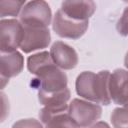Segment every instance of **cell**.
Instances as JSON below:
<instances>
[{
  "label": "cell",
  "instance_id": "8992f818",
  "mask_svg": "<svg viewBox=\"0 0 128 128\" xmlns=\"http://www.w3.org/2000/svg\"><path fill=\"white\" fill-rule=\"evenodd\" d=\"M89 26V21H77L67 17L60 9L56 11L53 22V31L61 38L77 40L82 37Z\"/></svg>",
  "mask_w": 128,
  "mask_h": 128
},
{
  "label": "cell",
  "instance_id": "2e32d148",
  "mask_svg": "<svg viewBox=\"0 0 128 128\" xmlns=\"http://www.w3.org/2000/svg\"><path fill=\"white\" fill-rule=\"evenodd\" d=\"M110 118L114 128H128V107L115 108Z\"/></svg>",
  "mask_w": 128,
  "mask_h": 128
},
{
  "label": "cell",
  "instance_id": "6da1fadb",
  "mask_svg": "<svg viewBox=\"0 0 128 128\" xmlns=\"http://www.w3.org/2000/svg\"><path fill=\"white\" fill-rule=\"evenodd\" d=\"M110 72L103 70L98 73L84 71L80 73L75 82L76 93L89 101L109 105L111 98L109 95V78Z\"/></svg>",
  "mask_w": 128,
  "mask_h": 128
},
{
  "label": "cell",
  "instance_id": "30bf717a",
  "mask_svg": "<svg viewBox=\"0 0 128 128\" xmlns=\"http://www.w3.org/2000/svg\"><path fill=\"white\" fill-rule=\"evenodd\" d=\"M53 62L63 70H71L78 64V54L75 49L62 41H56L50 48Z\"/></svg>",
  "mask_w": 128,
  "mask_h": 128
},
{
  "label": "cell",
  "instance_id": "52a82bcc",
  "mask_svg": "<svg viewBox=\"0 0 128 128\" xmlns=\"http://www.w3.org/2000/svg\"><path fill=\"white\" fill-rule=\"evenodd\" d=\"M24 37L20 49L24 53H30L36 50L48 47L51 42V35L48 27H25Z\"/></svg>",
  "mask_w": 128,
  "mask_h": 128
},
{
  "label": "cell",
  "instance_id": "9c48e42d",
  "mask_svg": "<svg viewBox=\"0 0 128 128\" xmlns=\"http://www.w3.org/2000/svg\"><path fill=\"white\" fill-rule=\"evenodd\" d=\"M70 96L71 93L68 87L64 90L54 93H46L43 91H38V100L40 104L44 106L41 110L51 115L64 113L69 107L68 101L70 99Z\"/></svg>",
  "mask_w": 128,
  "mask_h": 128
},
{
  "label": "cell",
  "instance_id": "5b68a950",
  "mask_svg": "<svg viewBox=\"0 0 128 128\" xmlns=\"http://www.w3.org/2000/svg\"><path fill=\"white\" fill-rule=\"evenodd\" d=\"M24 37V28L17 19H2L0 21L1 54L17 51Z\"/></svg>",
  "mask_w": 128,
  "mask_h": 128
},
{
  "label": "cell",
  "instance_id": "4fadbf2b",
  "mask_svg": "<svg viewBox=\"0 0 128 128\" xmlns=\"http://www.w3.org/2000/svg\"><path fill=\"white\" fill-rule=\"evenodd\" d=\"M39 118L44 124V128H80L69 116L68 113L48 114L43 110L39 112Z\"/></svg>",
  "mask_w": 128,
  "mask_h": 128
},
{
  "label": "cell",
  "instance_id": "9a60e30c",
  "mask_svg": "<svg viewBox=\"0 0 128 128\" xmlns=\"http://www.w3.org/2000/svg\"><path fill=\"white\" fill-rule=\"evenodd\" d=\"M51 62H53V60L50 56V53H48L47 51H43V52H39V53L33 54L28 57L27 68L31 74H35L41 67Z\"/></svg>",
  "mask_w": 128,
  "mask_h": 128
},
{
  "label": "cell",
  "instance_id": "e0dca14e",
  "mask_svg": "<svg viewBox=\"0 0 128 128\" xmlns=\"http://www.w3.org/2000/svg\"><path fill=\"white\" fill-rule=\"evenodd\" d=\"M116 30L121 36H128V6L125 7L121 17L117 21Z\"/></svg>",
  "mask_w": 128,
  "mask_h": 128
},
{
  "label": "cell",
  "instance_id": "7c38bea8",
  "mask_svg": "<svg viewBox=\"0 0 128 128\" xmlns=\"http://www.w3.org/2000/svg\"><path fill=\"white\" fill-rule=\"evenodd\" d=\"M24 67V58L22 54L18 51L12 53L1 54V63H0V72L1 78L10 79L17 76L22 72Z\"/></svg>",
  "mask_w": 128,
  "mask_h": 128
},
{
  "label": "cell",
  "instance_id": "d6986e66",
  "mask_svg": "<svg viewBox=\"0 0 128 128\" xmlns=\"http://www.w3.org/2000/svg\"><path fill=\"white\" fill-rule=\"evenodd\" d=\"M88 128H111L106 122H104V121H99V122H96V123H94L93 125H91L90 127H88Z\"/></svg>",
  "mask_w": 128,
  "mask_h": 128
},
{
  "label": "cell",
  "instance_id": "7a4b0ae2",
  "mask_svg": "<svg viewBox=\"0 0 128 128\" xmlns=\"http://www.w3.org/2000/svg\"><path fill=\"white\" fill-rule=\"evenodd\" d=\"M34 75L39 81L38 91L54 93L67 88V75L54 62L41 67Z\"/></svg>",
  "mask_w": 128,
  "mask_h": 128
},
{
  "label": "cell",
  "instance_id": "ffe728a7",
  "mask_svg": "<svg viewBox=\"0 0 128 128\" xmlns=\"http://www.w3.org/2000/svg\"><path fill=\"white\" fill-rule=\"evenodd\" d=\"M124 65H125V67H126L127 70H128V52L126 53L125 58H124Z\"/></svg>",
  "mask_w": 128,
  "mask_h": 128
},
{
  "label": "cell",
  "instance_id": "3957f363",
  "mask_svg": "<svg viewBox=\"0 0 128 128\" xmlns=\"http://www.w3.org/2000/svg\"><path fill=\"white\" fill-rule=\"evenodd\" d=\"M51 8L45 1H30L25 4L19 21L25 27H48L51 23Z\"/></svg>",
  "mask_w": 128,
  "mask_h": 128
},
{
  "label": "cell",
  "instance_id": "8fae6325",
  "mask_svg": "<svg viewBox=\"0 0 128 128\" xmlns=\"http://www.w3.org/2000/svg\"><path fill=\"white\" fill-rule=\"evenodd\" d=\"M60 10L69 18L77 21H87L96 11V4L93 1H64Z\"/></svg>",
  "mask_w": 128,
  "mask_h": 128
},
{
  "label": "cell",
  "instance_id": "5bb4252c",
  "mask_svg": "<svg viewBox=\"0 0 128 128\" xmlns=\"http://www.w3.org/2000/svg\"><path fill=\"white\" fill-rule=\"evenodd\" d=\"M25 4H26L25 1L1 0L0 1V17L3 19L7 16H12V17L18 16L21 13Z\"/></svg>",
  "mask_w": 128,
  "mask_h": 128
},
{
  "label": "cell",
  "instance_id": "ba28073f",
  "mask_svg": "<svg viewBox=\"0 0 128 128\" xmlns=\"http://www.w3.org/2000/svg\"><path fill=\"white\" fill-rule=\"evenodd\" d=\"M111 101L122 107H128V70L115 69L109 78Z\"/></svg>",
  "mask_w": 128,
  "mask_h": 128
},
{
  "label": "cell",
  "instance_id": "277c9868",
  "mask_svg": "<svg viewBox=\"0 0 128 128\" xmlns=\"http://www.w3.org/2000/svg\"><path fill=\"white\" fill-rule=\"evenodd\" d=\"M68 114L80 128H87L101 117L102 107L96 103L76 98L69 104Z\"/></svg>",
  "mask_w": 128,
  "mask_h": 128
},
{
  "label": "cell",
  "instance_id": "ac0fdd59",
  "mask_svg": "<svg viewBox=\"0 0 128 128\" xmlns=\"http://www.w3.org/2000/svg\"><path fill=\"white\" fill-rule=\"evenodd\" d=\"M12 128H44L42 123L34 118L21 119L15 122Z\"/></svg>",
  "mask_w": 128,
  "mask_h": 128
}]
</instances>
